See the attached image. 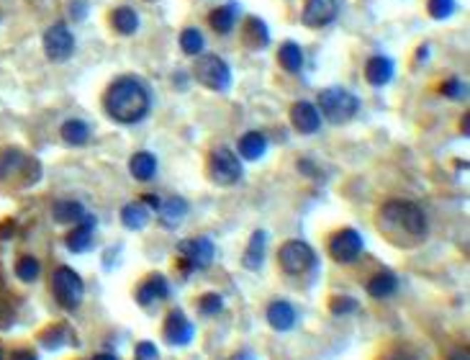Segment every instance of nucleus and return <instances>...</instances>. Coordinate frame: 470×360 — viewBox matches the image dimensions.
<instances>
[{"label":"nucleus","instance_id":"obj_7","mask_svg":"<svg viewBox=\"0 0 470 360\" xmlns=\"http://www.w3.org/2000/svg\"><path fill=\"white\" fill-rule=\"evenodd\" d=\"M193 72H195V80L208 90L224 93V90H229V85H232V70H229V64L221 57H216V54H203V57L195 62Z\"/></svg>","mask_w":470,"mask_h":360},{"label":"nucleus","instance_id":"obj_16","mask_svg":"<svg viewBox=\"0 0 470 360\" xmlns=\"http://www.w3.org/2000/svg\"><path fill=\"white\" fill-rule=\"evenodd\" d=\"M93 231H96V216L85 214L83 221H78V226L65 237V244L70 247V252H88L93 244Z\"/></svg>","mask_w":470,"mask_h":360},{"label":"nucleus","instance_id":"obj_10","mask_svg":"<svg viewBox=\"0 0 470 360\" xmlns=\"http://www.w3.org/2000/svg\"><path fill=\"white\" fill-rule=\"evenodd\" d=\"M362 252V237L354 229H339L329 239V255L339 265L354 263Z\"/></svg>","mask_w":470,"mask_h":360},{"label":"nucleus","instance_id":"obj_18","mask_svg":"<svg viewBox=\"0 0 470 360\" xmlns=\"http://www.w3.org/2000/svg\"><path fill=\"white\" fill-rule=\"evenodd\" d=\"M157 214H160V224L168 226V229H173V226H178L183 219H185L188 204H185V199H180V196H173V199L162 201L160 209H157Z\"/></svg>","mask_w":470,"mask_h":360},{"label":"nucleus","instance_id":"obj_43","mask_svg":"<svg viewBox=\"0 0 470 360\" xmlns=\"http://www.w3.org/2000/svg\"><path fill=\"white\" fill-rule=\"evenodd\" d=\"M229 360H257V358H255V355H252L250 350H239V353H234Z\"/></svg>","mask_w":470,"mask_h":360},{"label":"nucleus","instance_id":"obj_44","mask_svg":"<svg viewBox=\"0 0 470 360\" xmlns=\"http://www.w3.org/2000/svg\"><path fill=\"white\" fill-rule=\"evenodd\" d=\"M142 204L152 206V209H155V211H157V209H160V204H162V201L157 199V196H144V199H142Z\"/></svg>","mask_w":470,"mask_h":360},{"label":"nucleus","instance_id":"obj_28","mask_svg":"<svg viewBox=\"0 0 470 360\" xmlns=\"http://www.w3.org/2000/svg\"><path fill=\"white\" fill-rule=\"evenodd\" d=\"M62 139L70 144V147H83L85 141L91 139V126L80 119H70V121L62 124Z\"/></svg>","mask_w":470,"mask_h":360},{"label":"nucleus","instance_id":"obj_22","mask_svg":"<svg viewBox=\"0 0 470 360\" xmlns=\"http://www.w3.org/2000/svg\"><path fill=\"white\" fill-rule=\"evenodd\" d=\"M85 206L80 204V201H57V204L52 206V216L57 224H78V221H83L85 216Z\"/></svg>","mask_w":470,"mask_h":360},{"label":"nucleus","instance_id":"obj_12","mask_svg":"<svg viewBox=\"0 0 470 360\" xmlns=\"http://www.w3.org/2000/svg\"><path fill=\"white\" fill-rule=\"evenodd\" d=\"M162 332H165V340H168V345L185 347V345H190V340H193L195 327H193V321L185 316V311H183V309H173V311L168 314V319H165V327H162Z\"/></svg>","mask_w":470,"mask_h":360},{"label":"nucleus","instance_id":"obj_20","mask_svg":"<svg viewBox=\"0 0 470 360\" xmlns=\"http://www.w3.org/2000/svg\"><path fill=\"white\" fill-rule=\"evenodd\" d=\"M393 77V62L388 57H373L367 59L365 64V80L370 85H375V88H380V85L391 83Z\"/></svg>","mask_w":470,"mask_h":360},{"label":"nucleus","instance_id":"obj_8","mask_svg":"<svg viewBox=\"0 0 470 360\" xmlns=\"http://www.w3.org/2000/svg\"><path fill=\"white\" fill-rule=\"evenodd\" d=\"M178 257H180V270L185 276L193 270H203L213 260V242L208 237L183 239L178 242Z\"/></svg>","mask_w":470,"mask_h":360},{"label":"nucleus","instance_id":"obj_30","mask_svg":"<svg viewBox=\"0 0 470 360\" xmlns=\"http://www.w3.org/2000/svg\"><path fill=\"white\" fill-rule=\"evenodd\" d=\"M67 340H70V327H67L65 321L46 327L44 332H41V337H39L41 347H46V350H57V347H62Z\"/></svg>","mask_w":470,"mask_h":360},{"label":"nucleus","instance_id":"obj_38","mask_svg":"<svg viewBox=\"0 0 470 360\" xmlns=\"http://www.w3.org/2000/svg\"><path fill=\"white\" fill-rule=\"evenodd\" d=\"M136 360H157V345L155 342H139L136 345Z\"/></svg>","mask_w":470,"mask_h":360},{"label":"nucleus","instance_id":"obj_25","mask_svg":"<svg viewBox=\"0 0 470 360\" xmlns=\"http://www.w3.org/2000/svg\"><path fill=\"white\" fill-rule=\"evenodd\" d=\"M129 173L134 175L136 180L147 183V180H152L157 175V157L149 152H136L129 160Z\"/></svg>","mask_w":470,"mask_h":360},{"label":"nucleus","instance_id":"obj_41","mask_svg":"<svg viewBox=\"0 0 470 360\" xmlns=\"http://www.w3.org/2000/svg\"><path fill=\"white\" fill-rule=\"evenodd\" d=\"M11 360H39V355L31 353V350H16V353L11 355Z\"/></svg>","mask_w":470,"mask_h":360},{"label":"nucleus","instance_id":"obj_33","mask_svg":"<svg viewBox=\"0 0 470 360\" xmlns=\"http://www.w3.org/2000/svg\"><path fill=\"white\" fill-rule=\"evenodd\" d=\"M180 49L185 51L188 57L200 54V51H203V34H200L198 29H185V31L180 34Z\"/></svg>","mask_w":470,"mask_h":360},{"label":"nucleus","instance_id":"obj_39","mask_svg":"<svg viewBox=\"0 0 470 360\" xmlns=\"http://www.w3.org/2000/svg\"><path fill=\"white\" fill-rule=\"evenodd\" d=\"M380 360H417V355L409 353L406 347H396V350H388V353L380 355Z\"/></svg>","mask_w":470,"mask_h":360},{"label":"nucleus","instance_id":"obj_14","mask_svg":"<svg viewBox=\"0 0 470 360\" xmlns=\"http://www.w3.org/2000/svg\"><path fill=\"white\" fill-rule=\"evenodd\" d=\"M337 19V3L334 0H306L301 13L303 26L309 29H322V26H329Z\"/></svg>","mask_w":470,"mask_h":360},{"label":"nucleus","instance_id":"obj_15","mask_svg":"<svg viewBox=\"0 0 470 360\" xmlns=\"http://www.w3.org/2000/svg\"><path fill=\"white\" fill-rule=\"evenodd\" d=\"M290 124L296 129L298 134H316L319 126H322V116H319V109L309 101H298L293 103L290 109Z\"/></svg>","mask_w":470,"mask_h":360},{"label":"nucleus","instance_id":"obj_2","mask_svg":"<svg viewBox=\"0 0 470 360\" xmlns=\"http://www.w3.org/2000/svg\"><path fill=\"white\" fill-rule=\"evenodd\" d=\"M106 114L118 124H139L147 119L152 98L149 90L144 88L142 80L136 77H118L116 83L106 90L103 98Z\"/></svg>","mask_w":470,"mask_h":360},{"label":"nucleus","instance_id":"obj_42","mask_svg":"<svg viewBox=\"0 0 470 360\" xmlns=\"http://www.w3.org/2000/svg\"><path fill=\"white\" fill-rule=\"evenodd\" d=\"M70 13L75 16V19H83V16H85V3H83V0H75V3L70 6Z\"/></svg>","mask_w":470,"mask_h":360},{"label":"nucleus","instance_id":"obj_11","mask_svg":"<svg viewBox=\"0 0 470 360\" xmlns=\"http://www.w3.org/2000/svg\"><path fill=\"white\" fill-rule=\"evenodd\" d=\"M75 51V36L65 24H54L44 31V54L52 62H65Z\"/></svg>","mask_w":470,"mask_h":360},{"label":"nucleus","instance_id":"obj_27","mask_svg":"<svg viewBox=\"0 0 470 360\" xmlns=\"http://www.w3.org/2000/svg\"><path fill=\"white\" fill-rule=\"evenodd\" d=\"M147 221H149V211L144 209L142 201L126 204V206L121 209V224L126 226V229L139 231V229H144V226H147Z\"/></svg>","mask_w":470,"mask_h":360},{"label":"nucleus","instance_id":"obj_35","mask_svg":"<svg viewBox=\"0 0 470 360\" xmlns=\"http://www.w3.org/2000/svg\"><path fill=\"white\" fill-rule=\"evenodd\" d=\"M198 309L203 316H216L224 309V299L219 294H203L198 299Z\"/></svg>","mask_w":470,"mask_h":360},{"label":"nucleus","instance_id":"obj_5","mask_svg":"<svg viewBox=\"0 0 470 360\" xmlns=\"http://www.w3.org/2000/svg\"><path fill=\"white\" fill-rule=\"evenodd\" d=\"M52 294H54V299H57L59 306L78 309L80 301H83V296H85V283L72 268L59 265L52 276Z\"/></svg>","mask_w":470,"mask_h":360},{"label":"nucleus","instance_id":"obj_45","mask_svg":"<svg viewBox=\"0 0 470 360\" xmlns=\"http://www.w3.org/2000/svg\"><path fill=\"white\" fill-rule=\"evenodd\" d=\"M93 360H118V358H116V355H113V353H98Z\"/></svg>","mask_w":470,"mask_h":360},{"label":"nucleus","instance_id":"obj_31","mask_svg":"<svg viewBox=\"0 0 470 360\" xmlns=\"http://www.w3.org/2000/svg\"><path fill=\"white\" fill-rule=\"evenodd\" d=\"M277 59L283 64V70H288V72H298L303 67V51L296 41H285V44L280 46V51H277Z\"/></svg>","mask_w":470,"mask_h":360},{"label":"nucleus","instance_id":"obj_40","mask_svg":"<svg viewBox=\"0 0 470 360\" xmlns=\"http://www.w3.org/2000/svg\"><path fill=\"white\" fill-rule=\"evenodd\" d=\"M14 319H16V314H14V309H11V304L0 301V329L11 327V324H14Z\"/></svg>","mask_w":470,"mask_h":360},{"label":"nucleus","instance_id":"obj_4","mask_svg":"<svg viewBox=\"0 0 470 360\" xmlns=\"http://www.w3.org/2000/svg\"><path fill=\"white\" fill-rule=\"evenodd\" d=\"M19 173L24 175L21 178V188H26L41 178V165L36 160H31V157H26V154L16 147L0 149V183L16 180Z\"/></svg>","mask_w":470,"mask_h":360},{"label":"nucleus","instance_id":"obj_3","mask_svg":"<svg viewBox=\"0 0 470 360\" xmlns=\"http://www.w3.org/2000/svg\"><path fill=\"white\" fill-rule=\"evenodd\" d=\"M319 109L332 124H347L360 111V101L349 90L334 85V88H327L319 93Z\"/></svg>","mask_w":470,"mask_h":360},{"label":"nucleus","instance_id":"obj_26","mask_svg":"<svg viewBox=\"0 0 470 360\" xmlns=\"http://www.w3.org/2000/svg\"><path fill=\"white\" fill-rule=\"evenodd\" d=\"M399 289V278L388 273V270H380L378 276H373L367 281V294L373 296V299H388V296L396 294Z\"/></svg>","mask_w":470,"mask_h":360},{"label":"nucleus","instance_id":"obj_29","mask_svg":"<svg viewBox=\"0 0 470 360\" xmlns=\"http://www.w3.org/2000/svg\"><path fill=\"white\" fill-rule=\"evenodd\" d=\"M111 21H113V29H116L118 34H123V36H129V34H134L136 29H139V16H136L134 8H129V6L116 8L113 16H111Z\"/></svg>","mask_w":470,"mask_h":360},{"label":"nucleus","instance_id":"obj_32","mask_svg":"<svg viewBox=\"0 0 470 360\" xmlns=\"http://www.w3.org/2000/svg\"><path fill=\"white\" fill-rule=\"evenodd\" d=\"M39 273H41V265L36 257H31V255L19 257V263H16V276H19V281L34 283L36 278H39Z\"/></svg>","mask_w":470,"mask_h":360},{"label":"nucleus","instance_id":"obj_17","mask_svg":"<svg viewBox=\"0 0 470 360\" xmlns=\"http://www.w3.org/2000/svg\"><path fill=\"white\" fill-rule=\"evenodd\" d=\"M265 314H267V324L277 332H288L296 327V309L288 301H272Z\"/></svg>","mask_w":470,"mask_h":360},{"label":"nucleus","instance_id":"obj_47","mask_svg":"<svg viewBox=\"0 0 470 360\" xmlns=\"http://www.w3.org/2000/svg\"><path fill=\"white\" fill-rule=\"evenodd\" d=\"M468 121H470V116L465 114V119H463V134H468Z\"/></svg>","mask_w":470,"mask_h":360},{"label":"nucleus","instance_id":"obj_46","mask_svg":"<svg viewBox=\"0 0 470 360\" xmlns=\"http://www.w3.org/2000/svg\"><path fill=\"white\" fill-rule=\"evenodd\" d=\"M450 360H468V353H455L450 355Z\"/></svg>","mask_w":470,"mask_h":360},{"label":"nucleus","instance_id":"obj_9","mask_svg":"<svg viewBox=\"0 0 470 360\" xmlns=\"http://www.w3.org/2000/svg\"><path fill=\"white\" fill-rule=\"evenodd\" d=\"M208 175L219 186H234L242 180V162L229 147H216L208 157Z\"/></svg>","mask_w":470,"mask_h":360},{"label":"nucleus","instance_id":"obj_21","mask_svg":"<svg viewBox=\"0 0 470 360\" xmlns=\"http://www.w3.org/2000/svg\"><path fill=\"white\" fill-rule=\"evenodd\" d=\"M242 39H245V44L252 46V49H265V46L270 44V31H267V26H265L262 19L252 16V19H247Z\"/></svg>","mask_w":470,"mask_h":360},{"label":"nucleus","instance_id":"obj_6","mask_svg":"<svg viewBox=\"0 0 470 360\" xmlns=\"http://www.w3.org/2000/svg\"><path fill=\"white\" fill-rule=\"evenodd\" d=\"M277 265L288 276H301V273H306L316 265V252L311 250V244L301 242V239H288L277 250Z\"/></svg>","mask_w":470,"mask_h":360},{"label":"nucleus","instance_id":"obj_23","mask_svg":"<svg viewBox=\"0 0 470 360\" xmlns=\"http://www.w3.org/2000/svg\"><path fill=\"white\" fill-rule=\"evenodd\" d=\"M237 147H239V154H242L245 160L257 162L260 157L267 152V139H265V134H260V131H247V134L239 139Z\"/></svg>","mask_w":470,"mask_h":360},{"label":"nucleus","instance_id":"obj_36","mask_svg":"<svg viewBox=\"0 0 470 360\" xmlns=\"http://www.w3.org/2000/svg\"><path fill=\"white\" fill-rule=\"evenodd\" d=\"M357 306H360V304L354 301L352 296H337V299H332V301H329L332 314H337V316L352 314V311H357Z\"/></svg>","mask_w":470,"mask_h":360},{"label":"nucleus","instance_id":"obj_37","mask_svg":"<svg viewBox=\"0 0 470 360\" xmlns=\"http://www.w3.org/2000/svg\"><path fill=\"white\" fill-rule=\"evenodd\" d=\"M439 93L447 98H465L468 96V88H465V83H460V80H447V83H442Z\"/></svg>","mask_w":470,"mask_h":360},{"label":"nucleus","instance_id":"obj_24","mask_svg":"<svg viewBox=\"0 0 470 360\" xmlns=\"http://www.w3.org/2000/svg\"><path fill=\"white\" fill-rule=\"evenodd\" d=\"M237 13H239V6L232 0V3L216 8V11L208 16V24H211V29L216 34H229L234 29V24H237Z\"/></svg>","mask_w":470,"mask_h":360},{"label":"nucleus","instance_id":"obj_48","mask_svg":"<svg viewBox=\"0 0 470 360\" xmlns=\"http://www.w3.org/2000/svg\"><path fill=\"white\" fill-rule=\"evenodd\" d=\"M0 360H3V350H0Z\"/></svg>","mask_w":470,"mask_h":360},{"label":"nucleus","instance_id":"obj_1","mask_svg":"<svg viewBox=\"0 0 470 360\" xmlns=\"http://www.w3.org/2000/svg\"><path fill=\"white\" fill-rule=\"evenodd\" d=\"M378 224L386 231V237L401 247H414L426 237V216L422 206L414 201L393 199L383 204Z\"/></svg>","mask_w":470,"mask_h":360},{"label":"nucleus","instance_id":"obj_19","mask_svg":"<svg viewBox=\"0 0 470 360\" xmlns=\"http://www.w3.org/2000/svg\"><path fill=\"white\" fill-rule=\"evenodd\" d=\"M265 244H267V234L262 229L252 231L250 237V244H247L245 250V257H242V265L247 270H260L265 263Z\"/></svg>","mask_w":470,"mask_h":360},{"label":"nucleus","instance_id":"obj_34","mask_svg":"<svg viewBox=\"0 0 470 360\" xmlns=\"http://www.w3.org/2000/svg\"><path fill=\"white\" fill-rule=\"evenodd\" d=\"M426 11H429V16L434 21H444L455 13V0H429V3H426Z\"/></svg>","mask_w":470,"mask_h":360},{"label":"nucleus","instance_id":"obj_13","mask_svg":"<svg viewBox=\"0 0 470 360\" xmlns=\"http://www.w3.org/2000/svg\"><path fill=\"white\" fill-rule=\"evenodd\" d=\"M168 296H170V283H168V278L160 276V273L144 278L134 291V299L139 306H152V304H157V301H165Z\"/></svg>","mask_w":470,"mask_h":360}]
</instances>
